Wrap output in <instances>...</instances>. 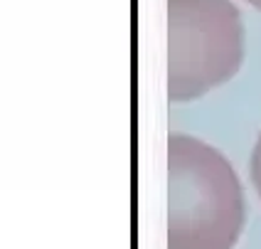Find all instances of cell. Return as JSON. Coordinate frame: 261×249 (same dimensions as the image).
I'll return each mask as SVG.
<instances>
[{
	"instance_id": "6da1fadb",
	"label": "cell",
	"mask_w": 261,
	"mask_h": 249,
	"mask_svg": "<svg viewBox=\"0 0 261 249\" xmlns=\"http://www.w3.org/2000/svg\"><path fill=\"white\" fill-rule=\"evenodd\" d=\"M247 225L242 180L215 146L168 138V249H232Z\"/></svg>"
},
{
	"instance_id": "7a4b0ae2",
	"label": "cell",
	"mask_w": 261,
	"mask_h": 249,
	"mask_svg": "<svg viewBox=\"0 0 261 249\" xmlns=\"http://www.w3.org/2000/svg\"><path fill=\"white\" fill-rule=\"evenodd\" d=\"M244 62V25L232 0H168V99L192 102Z\"/></svg>"
},
{
	"instance_id": "3957f363",
	"label": "cell",
	"mask_w": 261,
	"mask_h": 249,
	"mask_svg": "<svg viewBox=\"0 0 261 249\" xmlns=\"http://www.w3.org/2000/svg\"><path fill=\"white\" fill-rule=\"evenodd\" d=\"M249 173H251V185L256 195L261 197V133L256 138V146L251 151V161H249Z\"/></svg>"
},
{
	"instance_id": "277c9868",
	"label": "cell",
	"mask_w": 261,
	"mask_h": 249,
	"mask_svg": "<svg viewBox=\"0 0 261 249\" xmlns=\"http://www.w3.org/2000/svg\"><path fill=\"white\" fill-rule=\"evenodd\" d=\"M249 5H254V8H256V10H261V0H247Z\"/></svg>"
}]
</instances>
